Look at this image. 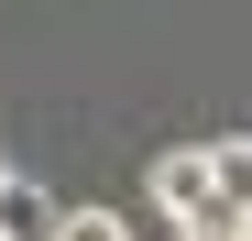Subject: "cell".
Segmentation results:
<instances>
[{
    "label": "cell",
    "instance_id": "6da1fadb",
    "mask_svg": "<svg viewBox=\"0 0 252 241\" xmlns=\"http://www.w3.org/2000/svg\"><path fill=\"white\" fill-rule=\"evenodd\" d=\"M154 209H164V219H197V209H220V197H208V143L154 153Z\"/></svg>",
    "mask_w": 252,
    "mask_h": 241
},
{
    "label": "cell",
    "instance_id": "7a4b0ae2",
    "mask_svg": "<svg viewBox=\"0 0 252 241\" xmlns=\"http://www.w3.org/2000/svg\"><path fill=\"white\" fill-rule=\"evenodd\" d=\"M208 197H220L230 219H252V132H230V143H208Z\"/></svg>",
    "mask_w": 252,
    "mask_h": 241
},
{
    "label": "cell",
    "instance_id": "3957f363",
    "mask_svg": "<svg viewBox=\"0 0 252 241\" xmlns=\"http://www.w3.org/2000/svg\"><path fill=\"white\" fill-rule=\"evenodd\" d=\"M44 241H132V219H121V209H55Z\"/></svg>",
    "mask_w": 252,
    "mask_h": 241
},
{
    "label": "cell",
    "instance_id": "277c9868",
    "mask_svg": "<svg viewBox=\"0 0 252 241\" xmlns=\"http://www.w3.org/2000/svg\"><path fill=\"white\" fill-rule=\"evenodd\" d=\"M0 186H11V153H0Z\"/></svg>",
    "mask_w": 252,
    "mask_h": 241
},
{
    "label": "cell",
    "instance_id": "5b68a950",
    "mask_svg": "<svg viewBox=\"0 0 252 241\" xmlns=\"http://www.w3.org/2000/svg\"><path fill=\"white\" fill-rule=\"evenodd\" d=\"M0 241H22V230H0Z\"/></svg>",
    "mask_w": 252,
    "mask_h": 241
},
{
    "label": "cell",
    "instance_id": "8992f818",
    "mask_svg": "<svg viewBox=\"0 0 252 241\" xmlns=\"http://www.w3.org/2000/svg\"><path fill=\"white\" fill-rule=\"evenodd\" d=\"M241 241H252V219H241Z\"/></svg>",
    "mask_w": 252,
    "mask_h": 241
}]
</instances>
